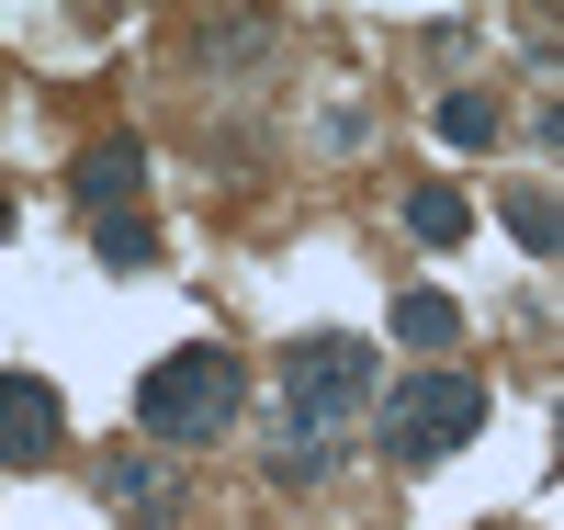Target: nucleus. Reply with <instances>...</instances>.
I'll return each instance as SVG.
<instances>
[{
	"label": "nucleus",
	"instance_id": "f257e3e1",
	"mask_svg": "<svg viewBox=\"0 0 564 530\" xmlns=\"http://www.w3.org/2000/svg\"><path fill=\"white\" fill-rule=\"evenodd\" d=\"M384 396V350L350 339V327H305V339H282V429L294 441H327L339 452L350 429L372 418Z\"/></svg>",
	"mask_w": 564,
	"mask_h": 530
},
{
	"label": "nucleus",
	"instance_id": "f03ea898",
	"mask_svg": "<svg viewBox=\"0 0 564 530\" xmlns=\"http://www.w3.org/2000/svg\"><path fill=\"white\" fill-rule=\"evenodd\" d=\"M238 407H249V361L215 350V339L148 361V383H135V429H148V452H170V463L204 452V441H226V429H238Z\"/></svg>",
	"mask_w": 564,
	"mask_h": 530
},
{
	"label": "nucleus",
	"instance_id": "7ed1b4c3",
	"mask_svg": "<svg viewBox=\"0 0 564 530\" xmlns=\"http://www.w3.org/2000/svg\"><path fill=\"white\" fill-rule=\"evenodd\" d=\"M372 441H384V463H406V474H430V463H452L463 441L486 429V383L475 372H452V361H430V372H406V383H384L372 396Z\"/></svg>",
	"mask_w": 564,
	"mask_h": 530
},
{
	"label": "nucleus",
	"instance_id": "20e7f679",
	"mask_svg": "<svg viewBox=\"0 0 564 530\" xmlns=\"http://www.w3.org/2000/svg\"><path fill=\"white\" fill-rule=\"evenodd\" d=\"M90 486H102V508H113V519H135V530H170L181 508H193L181 463H170V452H148V441H135V452H102V474H90Z\"/></svg>",
	"mask_w": 564,
	"mask_h": 530
},
{
	"label": "nucleus",
	"instance_id": "39448f33",
	"mask_svg": "<svg viewBox=\"0 0 564 530\" xmlns=\"http://www.w3.org/2000/svg\"><path fill=\"white\" fill-rule=\"evenodd\" d=\"M57 441H68L57 383H45V372H0V463L34 474V463H57Z\"/></svg>",
	"mask_w": 564,
	"mask_h": 530
},
{
	"label": "nucleus",
	"instance_id": "423d86ee",
	"mask_svg": "<svg viewBox=\"0 0 564 530\" xmlns=\"http://www.w3.org/2000/svg\"><path fill=\"white\" fill-rule=\"evenodd\" d=\"M68 192H79V215H135V192H148V148L135 136H90V148L68 159Z\"/></svg>",
	"mask_w": 564,
	"mask_h": 530
},
{
	"label": "nucleus",
	"instance_id": "0eeeda50",
	"mask_svg": "<svg viewBox=\"0 0 564 530\" xmlns=\"http://www.w3.org/2000/svg\"><path fill=\"white\" fill-rule=\"evenodd\" d=\"M406 237L417 249H463V237H475V204H463L452 181H417L406 192Z\"/></svg>",
	"mask_w": 564,
	"mask_h": 530
},
{
	"label": "nucleus",
	"instance_id": "6e6552de",
	"mask_svg": "<svg viewBox=\"0 0 564 530\" xmlns=\"http://www.w3.org/2000/svg\"><path fill=\"white\" fill-rule=\"evenodd\" d=\"M497 215H508V237H520L531 260L564 249V215H553V192H542V181H508V192H497Z\"/></svg>",
	"mask_w": 564,
	"mask_h": 530
},
{
	"label": "nucleus",
	"instance_id": "1a4fd4ad",
	"mask_svg": "<svg viewBox=\"0 0 564 530\" xmlns=\"http://www.w3.org/2000/svg\"><path fill=\"white\" fill-rule=\"evenodd\" d=\"M395 339L441 361V350L463 339V305H452V294H430V282H417V294H395Z\"/></svg>",
	"mask_w": 564,
	"mask_h": 530
},
{
	"label": "nucleus",
	"instance_id": "9d476101",
	"mask_svg": "<svg viewBox=\"0 0 564 530\" xmlns=\"http://www.w3.org/2000/svg\"><path fill=\"white\" fill-rule=\"evenodd\" d=\"M90 249H102V271H159V226H148V215H113Z\"/></svg>",
	"mask_w": 564,
	"mask_h": 530
},
{
	"label": "nucleus",
	"instance_id": "9b49d317",
	"mask_svg": "<svg viewBox=\"0 0 564 530\" xmlns=\"http://www.w3.org/2000/svg\"><path fill=\"white\" fill-rule=\"evenodd\" d=\"M441 148H497V102L486 90H452L441 102Z\"/></svg>",
	"mask_w": 564,
	"mask_h": 530
},
{
	"label": "nucleus",
	"instance_id": "f8f14e48",
	"mask_svg": "<svg viewBox=\"0 0 564 530\" xmlns=\"http://www.w3.org/2000/svg\"><path fill=\"white\" fill-rule=\"evenodd\" d=\"M327 463H339V452H327V441H282V452H271V474H282V486H316Z\"/></svg>",
	"mask_w": 564,
	"mask_h": 530
}]
</instances>
